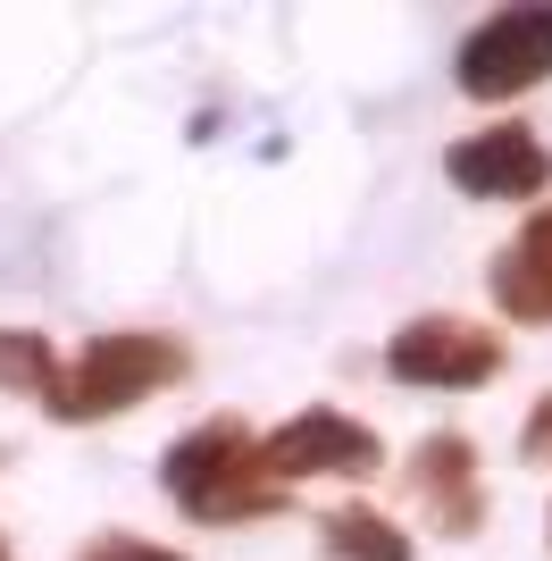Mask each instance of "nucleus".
<instances>
[{"instance_id": "nucleus-10", "label": "nucleus", "mask_w": 552, "mask_h": 561, "mask_svg": "<svg viewBox=\"0 0 552 561\" xmlns=\"http://www.w3.org/2000/svg\"><path fill=\"white\" fill-rule=\"evenodd\" d=\"M50 377H59V352L43 328H0V386L9 394H50Z\"/></svg>"}, {"instance_id": "nucleus-9", "label": "nucleus", "mask_w": 552, "mask_h": 561, "mask_svg": "<svg viewBox=\"0 0 552 561\" xmlns=\"http://www.w3.org/2000/svg\"><path fill=\"white\" fill-rule=\"evenodd\" d=\"M326 553L335 561H411V537L386 512H335L326 519Z\"/></svg>"}, {"instance_id": "nucleus-4", "label": "nucleus", "mask_w": 552, "mask_h": 561, "mask_svg": "<svg viewBox=\"0 0 552 561\" xmlns=\"http://www.w3.org/2000/svg\"><path fill=\"white\" fill-rule=\"evenodd\" d=\"M386 445L377 427L344 420V411H301V420L268 427L260 436V478L268 486H301V478H377Z\"/></svg>"}, {"instance_id": "nucleus-5", "label": "nucleus", "mask_w": 552, "mask_h": 561, "mask_svg": "<svg viewBox=\"0 0 552 561\" xmlns=\"http://www.w3.org/2000/svg\"><path fill=\"white\" fill-rule=\"evenodd\" d=\"M503 335H485L478 319H411V328H393L386 344V369L402 377V386H444V394H460V386H485V377H503Z\"/></svg>"}, {"instance_id": "nucleus-3", "label": "nucleus", "mask_w": 552, "mask_h": 561, "mask_svg": "<svg viewBox=\"0 0 552 561\" xmlns=\"http://www.w3.org/2000/svg\"><path fill=\"white\" fill-rule=\"evenodd\" d=\"M460 93L469 101H519L552 76V0H519V9H494V18L460 43L452 59Z\"/></svg>"}, {"instance_id": "nucleus-7", "label": "nucleus", "mask_w": 552, "mask_h": 561, "mask_svg": "<svg viewBox=\"0 0 552 561\" xmlns=\"http://www.w3.org/2000/svg\"><path fill=\"white\" fill-rule=\"evenodd\" d=\"M485 285H494V310H503V319H519V328H552V202L528 210V227L494 252Z\"/></svg>"}, {"instance_id": "nucleus-1", "label": "nucleus", "mask_w": 552, "mask_h": 561, "mask_svg": "<svg viewBox=\"0 0 552 561\" xmlns=\"http://www.w3.org/2000/svg\"><path fill=\"white\" fill-rule=\"evenodd\" d=\"M193 369V352L176 335H151V328H117V335H92L76 352V369L50 377L43 411L59 427H92V420H117V411H135L142 394H160L176 377Z\"/></svg>"}, {"instance_id": "nucleus-2", "label": "nucleus", "mask_w": 552, "mask_h": 561, "mask_svg": "<svg viewBox=\"0 0 552 561\" xmlns=\"http://www.w3.org/2000/svg\"><path fill=\"white\" fill-rule=\"evenodd\" d=\"M160 486L176 494L184 519H243V512H276L285 494L260 478V436L243 420H202L184 427L160 453Z\"/></svg>"}, {"instance_id": "nucleus-8", "label": "nucleus", "mask_w": 552, "mask_h": 561, "mask_svg": "<svg viewBox=\"0 0 552 561\" xmlns=\"http://www.w3.org/2000/svg\"><path fill=\"white\" fill-rule=\"evenodd\" d=\"M411 486L436 503V528H444V537H478V519H485V494H478V445H469L460 427H436V436L411 453Z\"/></svg>"}, {"instance_id": "nucleus-11", "label": "nucleus", "mask_w": 552, "mask_h": 561, "mask_svg": "<svg viewBox=\"0 0 552 561\" xmlns=\"http://www.w3.org/2000/svg\"><path fill=\"white\" fill-rule=\"evenodd\" d=\"M84 561H184V553H168V545H142V537H101Z\"/></svg>"}, {"instance_id": "nucleus-14", "label": "nucleus", "mask_w": 552, "mask_h": 561, "mask_svg": "<svg viewBox=\"0 0 552 561\" xmlns=\"http://www.w3.org/2000/svg\"><path fill=\"white\" fill-rule=\"evenodd\" d=\"M0 461H9V453H0Z\"/></svg>"}, {"instance_id": "nucleus-13", "label": "nucleus", "mask_w": 552, "mask_h": 561, "mask_svg": "<svg viewBox=\"0 0 552 561\" xmlns=\"http://www.w3.org/2000/svg\"><path fill=\"white\" fill-rule=\"evenodd\" d=\"M0 561H9V537H0Z\"/></svg>"}, {"instance_id": "nucleus-12", "label": "nucleus", "mask_w": 552, "mask_h": 561, "mask_svg": "<svg viewBox=\"0 0 552 561\" xmlns=\"http://www.w3.org/2000/svg\"><path fill=\"white\" fill-rule=\"evenodd\" d=\"M519 453H528V461H552V394L528 411V427H519Z\"/></svg>"}, {"instance_id": "nucleus-6", "label": "nucleus", "mask_w": 552, "mask_h": 561, "mask_svg": "<svg viewBox=\"0 0 552 561\" xmlns=\"http://www.w3.org/2000/svg\"><path fill=\"white\" fill-rule=\"evenodd\" d=\"M444 176H452L469 202H536L552 185V151L528 126H485V135H460L444 151Z\"/></svg>"}]
</instances>
